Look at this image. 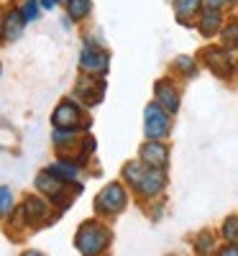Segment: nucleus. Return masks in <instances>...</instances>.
Instances as JSON below:
<instances>
[{
	"instance_id": "4468645a",
	"label": "nucleus",
	"mask_w": 238,
	"mask_h": 256,
	"mask_svg": "<svg viewBox=\"0 0 238 256\" xmlns=\"http://www.w3.org/2000/svg\"><path fill=\"white\" fill-rule=\"evenodd\" d=\"M200 3L202 0H174V13H177V20L184 26H192L194 16L200 10Z\"/></svg>"
},
{
	"instance_id": "f3484780",
	"label": "nucleus",
	"mask_w": 238,
	"mask_h": 256,
	"mask_svg": "<svg viewBox=\"0 0 238 256\" xmlns=\"http://www.w3.org/2000/svg\"><path fill=\"white\" fill-rule=\"evenodd\" d=\"M49 172L54 177H59L62 182H74L77 180V164L74 162H67V159H59L49 166Z\"/></svg>"
},
{
	"instance_id": "b1692460",
	"label": "nucleus",
	"mask_w": 238,
	"mask_h": 256,
	"mask_svg": "<svg viewBox=\"0 0 238 256\" xmlns=\"http://www.w3.org/2000/svg\"><path fill=\"white\" fill-rule=\"evenodd\" d=\"M20 16H24L26 24L36 20V18H38V0H26V3L20 6Z\"/></svg>"
},
{
	"instance_id": "f03ea898",
	"label": "nucleus",
	"mask_w": 238,
	"mask_h": 256,
	"mask_svg": "<svg viewBox=\"0 0 238 256\" xmlns=\"http://www.w3.org/2000/svg\"><path fill=\"white\" fill-rule=\"evenodd\" d=\"M52 123L59 131H77V128L90 126V120L84 118V113L80 110V105L74 100H62L52 113Z\"/></svg>"
},
{
	"instance_id": "4be33fe9",
	"label": "nucleus",
	"mask_w": 238,
	"mask_h": 256,
	"mask_svg": "<svg viewBox=\"0 0 238 256\" xmlns=\"http://www.w3.org/2000/svg\"><path fill=\"white\" fill-rule=\"evenodd\" d=\"M13 210V192H10V187H0V218H6L8 212Z\"/></svg>"
},
{
	"instance_id": "dca6fc26",
	"label": "nucleus",
	"mask_w": 238,
	"mask_h": 256,
	"mask_svg": "<svg viewBox=\"0 0 238 256\" xmlns=\"http://www.w3.org/2000/svg\"><path fill=\"white\" fill-rule=\"evenodd\" d=\"M146 164L144 162H138V159H134V162H128V164H123V180L131 184L134 190L141 184V180H144V174H146Z\"/></svg>"
},
{
	"instance_id": "0eeeda50",
	"label": "nucleus",
	"mask_w": 238,
	"mask_h": 256,
	"mask_svg": "<svg viewBox=\"0 0 238 256\" xmlns=\"http://www.w3.org/2000/svg\"><path fill=\"white\" fill-rule=\"evenodd\" d=\"M202 62L210 67L212 74H218V77H230V70H233V59L228 54V49H218V46H208L200 52Z\"/></svg>"
},
{
	"instance_id": "39448f33",
	"label": "nucleus",
	"mask_w": 238,
	"mask_h": 256,
	"mask_svg": "<svg viewBox=\"0 0 238 256\" xmlns=\"http://www.w3.org/2000/svg\"><path fill=\"white\" fill-rule=\"evenodd\" d=\"M80 70L90 77H105L108 74V52L90 44L80 56Z\"/></svg>"
},
{
	"instance_id": "6e6552de",
	"label": "nucleus",
	"mask_w": 238,
	"mask_h": 256,
	"mask_svg": "<svg viewBox=\"0 0 238 256\" xmlns=\"http://www.w3.org/2000/svg\"><path fill=\"white\" fill-rule=\"evenodd\" d=\"M169 159V148L164 141H146L138 152V162H144L148 169H164Z\"/></svg>"
},
{
	"instance_id": "c85d7f7f",
	"label": "nucleus",
	"mask_w": 238,
	"mask_h": 256,
	"mask_svg": "<svg viewBox=\"0 0 238 256\" xmlns=\"http://www.w3.org/2000/svg\"><path fill=\"white\" fill-rule=\"evenodd\" d=\"M20 256H44V254H41V251H36V248H28V251H24Z\"/></svg>"
},
{
	"instance_id": "7ed1b4c3",
	"label": "nucleus",
	"mask_w": 238,
	"mask_h": 256,
	"mask_svg": "<svg viewBox=\"0 0 238 256\" xmlns=\"http://www.w3.org/2000/svg\"><path fill=\"white\" fill-rule=\"evenodd\" d=\"M172 128V116L162 108L159 102H148L144 110V131L148 141H162Z\"/></svg>"
},
{
	"instance_id": "5701e85b",
	"label": "nucleus",
	"mask_w": 238,
	"mask_h": 256,
	"mask_svg": "<svg viewBox=\"0 0 238 256\" xmlns=\"http://www.w3.org/2000/svg\"><path fill=\"white\" fill-rule=\"evenodd\" d=\"M223 46L226 49H236L238 46V24H228L223 28Z\"/></svg>"
},
{
	"instance_id": "2eb2a0df",
	"label": "nucleus",
	"mask_w": 238,
	"mask_h": 256,
	"mask_svg": "<svg viewBox=\"0 0 238 256\" xmlns=\"http://www.w3.org/2000/svg\"><path fill=\"white\" fill-rule=\"evenodd\" d=\"M218 28H220V16H218V10L208 8V10L200 16V20H198V31H200L202 36H215V34H218Z\"/></svg>"
},
{
	"instance_id": "9d476101",
	"label": "nucleus",
	"mask_w": 238,
	"mask_h": 256,
	"mask_svg": "<svg viewBox=\"0 0 238 256\" xmlns=\"http://www.w3.org/2000/svg\"><path fill=\"white\" fill-rule=\"evenodd\" d=\"M154 95H156V102L162 105L169 116L180 110V90H177L169 80H159V82L154 84Z\"/></svg>"
},
{
	"instance_id": "ddd939ff",
	"label": "nucleus",
	"mask_w": 238,
	"mask_h": 256,
	"mask_svg": "<svg viewBox=\"0 0 238 256\" xmlns=\"http://www.w3.org/2000/svg\"><path fill=\"white\" fill-rule=\"evenodd\" d=\"M20 212H24V220L34 223V220L46 218L49 205H46V200H44V198H38V195H26L24 205H20Z\"/></svg>"
},
{
	"instance_id": "6ab92c4d",
	"label": "nucleus",
	"mask_w": 238,
	"mask_h": 256,
	"mask_svg": "<svg viewBox=\"0 0 238 256\" xmlns=\"http://www.w3.org/2000/svg\"><path fill=\"white\" fill-rule=\"evenodd\" d=\"M215 248H218V244H215V236L210 230H202L200 236H198V241H194V251H198L200 256H208V254H212Z\"/></svg>"
},
{
	"instance_id": "a211bd4d",
	"label": "nucleus",
	"mask_w": 238,
	"mask_h": 256,
	"mask_svg": "<svg viewBox=\"0 0 238 256\" xmlns=\"http://www.w3.org/2000/svg\"><path fill=\"white\" fill-rule=\"evenodd\" d=\"M92 10V3L90 0H67V16L72 20H84Z\"/></svg>"
},
{
	"instance_id": "412c9836",
	"label": "nucleus",
	"mask_w": 238,
	"mask_h": 256,
	"mask_svg": "<svg viewBox=\"0 0 238 256\" xmlns=\"http://www.w3.org/2000/svg\"><path fill=\"white\" fill-rule=\"evenodd\" d=\"M52 141H54V146H56L59 152H62L64 146H72V144L77 141V131H59V128H54Z\"/></svg>"
},
{
	"instance_id": "c756f323",
	"label": "nucleus",
	"mask_w": 238,
	"mask_h": 256,
	"mask_svg": "<svg viewBox=\"0 0 238 256\" xmlns=\"http://www.w3.org/2000/svg\"><path fill=\"white\" fill-rule=\"evenodd\" d=\"M3 16H6V10H3V8H0V24H3Z\"/></svg>"
},
{
	"instance_id": "f8f14e48",
	"label": "nucleus",
	"mask_w": 238,
	"mask_h": 256,
	"mask_svg": "<svg viewBox=\"0 0 238 256\" xmlns=\"http://www.w3.org/2000/svg\"><path fill=\"white\" fill-rule=\"evenodd\" d=\"M164 184H166V177H164L162 169H146V174H144L141 184L136 187V192L144 198H156L164 190Z\"/></svg>"
},
{
	"instance_id": "f257e3e1",
	"label": "nucleus",
	"mask_w": 238,
	"mask_h": 256,
	"mask_svg": "<svg viewBox=\"0 0 238 256\" xmlns=\"http://www.w3.org/2000/svg\"><path fill=\"white\" fill-rule=\"evenodd\" d=\"M110 241H113V233L98 220L82 223L74 233V246L82 256H100L108 246H110Z\"/></svg>"
},
{
	"instance_id": "20e7f679",
	"label": "nucleus",
	"mask_w": 238,
	"mask_h": 256,
	"mask_svg": "<svg viewBox=\"0 0 238 256\" xmlns=\"http://www.w3.org/2000/svg\"><path fill=\"white\" fill-rule=\"evenodd\" d=\"M128 202V195H126V187L120 182H110L105 184L98 198H95V210L100 212V216H116V212H120Z\"/></svg>"
},
{
	"instance_id": "423d86ee",
	"label": "nucleus",
	"mask_w": 238,
	"mask_h": 256,
	"mask_svg": "<svg viewBox=\"0 0 238 256\" xmlns=\"http://www.w3.org/2000/svg\"><path fill=\"white\" fill-rule=\"evenodd\" d=\"M105 95V80L102 77H80L74 84V98H80L84 105H98Z\"/></svg>"
},
{
	"instance_id": "393cba45",
	"label": "nucleus",
	"mask_w": 238,
	"mask_h": 256,
	"mask_svg": "<svg viewBox=\"0 0 238 256\" xmlns=\"http://www.w3.org/2000/svg\"><path fill=\"white\" fill-rule=\"evenodd\" d=\"M223 238H228L230 244L238 241V218H236V216H230V218L223 223Z\"/></svg>"
},
{
	"instance_id": "a878e982",
	"label": "nucleus",
	"mask_w": 238,
	"mask_h": 256,
	"mask_svg": "<svg viewBox=\"0 0 238 256\" xmlns=\"http://www.w3.org/2000/svg\"><path fill=\"white\" fill-rule=\"evenodd\" d=\"M218 256H238V244H228L218 251Z\"/></svg>"
},
{
	"instance_id": "1a4fd4ad",
	"label": "nucleus",
	"mask_w": 238,
	"mask_h": 256,
	"mask_svg": "<svg viewBox=\"0 0 238 256\" xmlns=\"http://www.w3.org/2000/svg\"><path fill=\"white\" fill-rule=\"evenodd\" d=\"M24 28H26V20L20 16V8H13L3 16V24H0V36H3L6 44H13L24 36Z\"/></svg>"
},
{
	"instance_id": "bb28decb",
	"label": "nucleus",
	"mask_w": 238,
	"mask_h": 256,
	"mask_svg": "<svg viewBox=\"0 0 238 256\" xmlns=\"http://www.w3.org/2000/svg\"><path fill=\"white\" fill-rule=\"evenodd\" d=\"M56 3H59V0H38V6H41V8H46V10L56 8Z\"/></svg>"
},
{
	"instance_id": "cd10ccee",
	"label": "nucleus",
	"mask_w": 238,
	"mask_h": 256,
	"mask_svg": "<svg viewBox=\"0 0 238 256\" xmlns=\"http://www.w3.org/2000/svg\"><path fill=\"white\" fill-rule=\"evenodd\" d=\"M223 3H230V0H208V6H210V8H220Z\"/></svg>"
},
{
	"instance_id": "aec40b11",
	"label": "nucleus",
	"mask_w": 238,
	"mask_h": 256,
	"mask_svg": "<svg viewBox=\"0 0 238 256\" xmlns=\"http://www.w3.org/2000/svg\"><path fill=\"white\" fill-rule=\"evenodd\" d=\"M174 70H177V72H182V77L192 80L194 74H198V62H194L192 56H187V54H182V56H177V59H174Z\"/></svg>"
},
{
	"instance_id": "9b49d317",
	"label": "nucleus",
	"mask_w": 238,
	"mask_h": 256,
	"mask_svg": "<svg viewBox=\"0 0 238 256\" xmlns=\"http://www.w3.org/2000/svg\"><path fill=\"white\" fill-rule=\"evenodd\" d=\"M64 184H67V182H62L59 177H54L49 169H44V172L36 174V187H38V192H44L52 202L64 200Z\"/></svg>"
}]
</instances>
